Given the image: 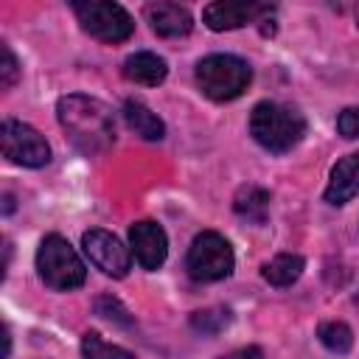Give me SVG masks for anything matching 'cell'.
Wrapping results in <instances>:
<instances>
[{"label":"cell","instance_id":"5bb4252c","mask_svg":"<svg viewBox=\"0 0 359 359\" xmlns=\"http://www.w3.org/2000/svg\"><path fill=\"white\" fill-rule=\"evenodd\" d=\"M123 121H126V126H129L137 137H143V140H163V135H165L163 121H160L143 101L129 98V101L123 104Z\"/></svg>","mask_w":359,"mask_h":359},{"label":"cell","instance_id":"9a60e30c","mask_svg":"<svg viewBox=\"0 0 359 359\" xmlns=\"http://www.w3.org/2000/svg\"><path fill=\"white\" fill-rule=\"evenodd\" d=\"M233 210L252 224H264L269 213V191L261 185H241L233 196Z\"/></svg>","mask_w":359,"mask_h":359},{"label":"cell","instance_id":"4fadbf2b","mask_svg":"<svg viewBox=\"0 0 359 359\" xmlns=\"http://www.w3.org/2000/svg\"><path fill=\"white\" fill-rule=\"evenodd\" d=\"M121 73H123L129 81H135V84L157 87V84L165 81L168 65H165L163 56H157V53H151V50H137V53H129V56L123 59Z\"/></svg>","mask_w":359,"mask_h":359},{"label":"cell","instance_id":"603a6c76","mask_svg":"<svg viewBox=\"0 0 359 359\" xmlns=\"http://www.w3.org/2000/svg\"><path fill=\"white\" fill-rule=\"evenodd\" d=\"M8 353H11V334H8V328L3 325V359H8Z\"/></svg>","mask_w":359,"mask_h":359},{"label":"cell","instance_id":"8fae6325","mask_svg":"<svg viewBox=\"0 0 359 359\" xmlns=\"http://www.w3.org/2000/svg\"><path fill=\"white\" fill-rule=\"evenodd\" d=\"M146 20L151 25V31L157 36H165V39H180V36H188L191 28H194V17L185 6L180 3H149L146 6Z\"/></svg>","mask_w":359,"mask_h":359},{"label":"cell","instance_id":"5b68a950","mask_svg":"<svg viewBox=\"0 0 359 359\" xmlns=\"http://www.w3.org/2000/svg\"><path fill=\"white\" fill-rule=\"evenodd\" d=\"M233 264H236V255H233V247L224 236L213 233V230H205L199 233L191 247H188V255H185V269L194 280H222L233 272Z\"/></svg>","mask_w":359,"mask_h":359},{"label":"cell","instance_id":"44dd1931","mask_svg":"<svg viewBox=\"0 0 359 359\" xmlns=\"http://www.w3.org/2000/svg\"><path fill=\"white\" fill-rule=\"evenodd\" d=\"M0 50H3V62H0V84H3V90H8V87H14L17 79H20V65H17V56L11 53V48H8L6 42L0 45Z\"/></svg>","mask_w":359,"mask_h":359},{"label":"cell","instance_id":"52a82bcc","mask_svg":"<svg viewBox=\"0 0 359 359\" xmlns=\"http://www.w3.org/2000/svg\"><path fill=\"white\" fill-rule=\"evenodd\" d=\"M0 146H3V154L11 163L25 165V168H42L50 160L48 140L34 126H28L22 121H11V118L3 121V126H0Z\"/></svg>","mask_w":359,"mask_h":359},{"label":"cell","instance_id":"ffe728a7","mask_svg":"<svg viewBox=\"0 0 359 359\" xmlns=\"http://www.w3.org/2000/svg\"><path fill=\"white\" fill-rule=\"evenodd\" d=\"M95 314H101L104 320H112V323H118V325H132V314H129L126 306H123L118 297H112V294H101V297L95 300Z\"/></svg>","mask_w":359,"mask_h":359},{"label":"cell","instance_id":"d6986e66","mask_svg":"<svg viewBox=\"0 0 359 359\" xmlns=\"http://www.w3.org/2000/svg\"><path fill=\"white\" fill-rule=\"evenodd\" d=\"M230 323V311L227 309H205V311H194L191 314V325L202 334H219L224 325Z\"/></svg>","mask_w":359,"mask_h":359},{"label":"cell","instance_id":"7c38bea8","mask_svg":"<svg viewBox=\"0 0 359 359\" xmlns=\"http://www.w3.org/2000/svg\"><path fill=\"white\" fill-rule=\"evenodd\" d=\"M356 194H359V151L342 157L331 168V177L325 185V202L328 205H345Z\"/></svg>","mask_w":359,"mask_h":359},{"label":"cell","instance_id":"7a4b0ae2","mask_svg":"<svg viewBox=\"0 0 359 359\" xmlns=\"http://www.w3.org/2000/svg\"><path fill=\"white\" fill-rule=\"evenodd\" d=\"M250 135L272 154L294 149L306 135V118L278 101H258L250 112Z\"/></svg>","mask_w":359,"mask_h":359},{"label":"cell","instance_id":"3957f363","mask_svg":"<svg viewBox=\"0 0 359 359\" xmlns=\"http://www.w3.org/2000/svg\"><path fill=\"white\" fill-rule=\"evenodd\" d=\"M252 81V70L233 53H210L196 65V84L210 101H233Z\"/></svg>","mask_w":359,"mask_h":359},{"label":"cell","instance_id":"e0dca14e","mask_svg":"<svg viewBox=\"0 0 359 359\" xmlns=\"http://www.w3.org/2000/svg\"><path fill=\"white\" fill-rule=\"evenodd\" d=\"M81 356H84V359H135L132 351L107 342L98 331H87V334L81 337Z\"/></svg>","mask_w":359,"mask_h":359},{"label":"cell","instance_id":"d4e9b609","mask_svg":"<svg viewBox=\"0 0 359 359\" xmlns=\"http://www.w3.org/2000/svg\"><path fill=\"white\" fill-rule=\"evenodd\" d=\"M14 210V199H11V194H6V213H11Z\"/></svg>","mask_w":359,"mask_h":359},{"label":"cell","instance_id":"8992f818","mask_svg":"<svg viewBox=\"0 0 359 359\" xmlns=\"http://www.w3.org/2000/svg\"><path fill=\"white\" fill-rule=\"evenodd\" d=\"M73 11H76L81 28L101 42H123L135 31V20L118 3L84 0V3H73Z\"/></svg>","mask_w":359,"mask_h":359},{"label":"cell","instance_id":"9c48e42d","mask_svg":"<svg viewBox=\"0 0 359 359\" xmlns=\"http://www.w3.org/2000/svg\"><path fill=\"white\" fill-rule=\"evenodd\" d=\"M81 247L87 252V258L109 278H123L129 272V250L107 230L101 227H93L81 236Z\"/></svg>","mask_w":359,"mask_h":359},{"label":"cell","instance_id":"cb8c5ba5","mask_svg":"<svg viewBox=\"0 0 359 359\" xmlns=\"http://www.w3.org/2000/svg\"><path fill=\"white\" fill-rule=\"evenodd\" d=\"M241 359H264V356H261V351H258V348H250V351H244V356H241Z\"/></svg>","mask_w":359,"mask_h":359},{"label":"cell","instance_id":"6da1fadb","mask_svg":"<svg viewBox=\"0 0 359 359\" xmlns=\"http://www.w3.org/2000/svg\"><path fill=\"white\" fill-rule=\"evenodd\" d=\"M56 118H59L67 140L87 157L104 154L115 143L112 112L98 98L81 95V93L62 95L56 104Z\"/></svg>","mask_w":359,"mask_h":359},{"label":"cell","instance_id":"ba28073f","mask_svg":"<svg viewBox=\"0 0 359 359\" xmlns=\"http://www.w3.org/2000/svg\"><path fill=\"white\" fill-rule=\"evenodd\" d=\"M275 11V6L269 3H255V0H219L205 6L202 20L210 31H233L250 22H258L264 17H269Z\"/></svg>","mask_w":359,"mask_h":359},{"label":"cell","instance_id":"30bf717a","mask_svg":"<svg viewBox=\"0 0 359 359\" xmlns=\"http://www.w3.org/2000/svg\"><path fill=\"white\" fill-rule=\"evenodd\" d=\"M129 244H132V252L143 269H160L165 264L168 238L157 222H149V219L135 222L129 227Z\"/></svg>","mask_w":359,"mask_h":359},{"label":"cell","instance_id":"277c9868","mask_svg":"<svg viewBox=\"0 0 359 359\" xmlns=\"http://www.w3.org/2000/svg\"><path fill=\"white\" fill-rule=\"evenodd\" d=\"M36 272H39L42 283L56 292L79 289L87 278V269H84L79 252L70 247L67 238H62L56 233L42 238V244L36 250Z\"/></svg>","mask_w":359,"mask_h":359},{"label":"cell","instance_id":"7402d4cb","mask_svg":"<svg viewBox=\"0 0 359 359\" xmlns=\"http://www.w3.org/2000/svg\"><path fill=\"white\" fill-rule=\"evenodd\" d=\"M337 132L348 140L359 137V107H345L339 115H337Z\"/></svg>","mask_w":359,"mask_h":359},{"label":"cell","instance_id":"ac0fdd59","mask_svg":"<svg viewBox=\"0 0 359 359\" xmlns=\"http://www.w3.org/2000/svg\"><path fill=\"white\" fill-rule=\"evenodd\" d=\"M317 337H320V342H323L331 353H348V351L353 348V331H351L345 323H337V320L323 323V325L317 328Z\"/></svg>","mask_w":359,"mask_h":359},{"label":"cell","instance_id":"2e32d148","mask_svg":"<svg viewBox=\"0 0 359 359\" xmlns=\"http://www.w3.org/2000/svg\"><path fill=\"white\" fill-rule=\"evenodd\" d=\"M303 269H306V261L300 258V255H294V252H280V255H275L269 264H264V269H261V275H264V280H269L272 286H292L300 275H303Z\"/></svg>","mask_w":359,"mask_h":359}]
</instances>
